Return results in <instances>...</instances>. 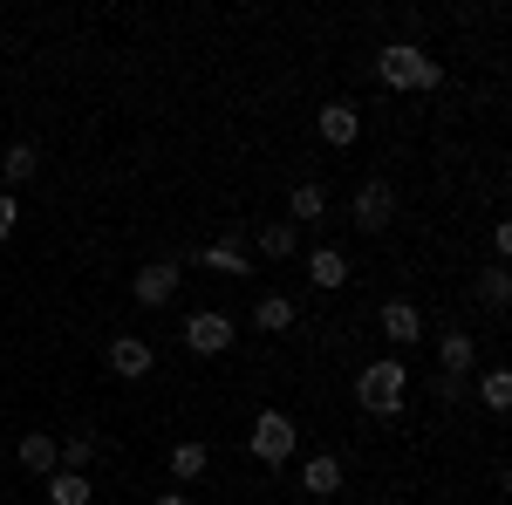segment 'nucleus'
I'll use <instances>...</instances> for the list:
<instances>
[{
  "instance_id": "obj_25",
  "label": "nucleus",
  "mask_w": 512,
  "mask_h": 505,
  "mask_svg": "<svg viewBox=\"0 0 512 505\" xmlns=\"http://www.w3.org/2000/svg\"><path fill=\"white\" fill-rule=\"evenodd\" d=\"M14 219H21V205H14V192H0V239L14 233Z\"/></svg>"
},
{
  "instance_id": "obj_23",
  "label": "nucleus",
  "mask_w": 512,
  "mask_h": 505,
  "mask_svg": "<svg viewBox=\"0 0 512 505\" xmlns=\"http://www.w3.org/2000/svg\"><path fill=\"white\" fill-rule=\"evenodd\" d=\"M89 458H96V437H69V444H62V465H55V471H89Z\"/></svg>"
},
{
  "instance_id": "obj_24",
  "label": "nucleus",
  "mask_w": 512,
  "mask_h": 505,
  "mask_svg": "<svg viewBox=\"0 0 512 505\" xmlns=\"http://www.w3.org/2000/svg\"><path fill=\"white\" fill-rule=\"evenodd\" d=\"M437 403H465V376H437Z\"/></svg>"
},
{
  "instance_id": "obj_2",
  "label": "nucleus",
  "mask_w": 512,
  "mask_h": 505,
  "mask_svg": "<svg viewBox=\"0 0 512 505\" xmlns=\"http://www.w3.org/2000/svg\"><path fill=\"white\" fill-rule=\"evenodd\" d=\"M403 389H410L403 362H396V355H383V362H369V369H362L355 396H362V410H369V417H396V410H403Z\"/></svg>"
},
{
  "instance_id": "obj_16",
  "label": "nucleus",
  "mask_w": 512,
  "mask_h": 505,
  "mask_svg": "<svg viewBox=\"0 0 512 505\" xmlns=\"http://www.w3.org/2000/svg\"><path fill=\"white\" fill-rule=\"evenodd\" d=\"M253 321H260L267 335H280V328H294V301H287V294H267V301L253 308Z\"/></svg>"
},
{
  "instance_id": "obj_1",
  "label": "nucleus",
  "mask_w": 512,
  "mask_h": 505,
  "mask_svg": "<svg viewBox=\"0 0 512 505\" xmlns=\"http://www.w3.org/2000/svg\"><path fill=\"white\" fill-rule=\"evenodd\" d=\"M376 76L390 82V89H437L444 69H437V55H424L417 41H390V48L376 55Z\"/></svg>"
},
{
  "instance_id": "obj_10",
  "label": "nucleus",
  "mask_w": 512,
  "mask_h": 505,
  "mask_svg": "<svg viewBox=\"0 0 512 505\" xmlns=\"http://www.w3.org/2000/svg\"><path fill=\"white\" fill-rule=\"evenodd\" d=\"M308 280L335 294V287H349V260H342L335 246H315V253H308Z\"/></svg>"
},
{
  "instance_id": "obj_11",
  "label": "nucleus",
  "mask_w": 512,
  "mask_h": 505,
  "mask_svg": "<svg viewBox=\"0 0 512 505\" xmlns=\"http://www.w3.org/2000/svg\"><path fill=\"white\" fill-rule=\"evenodd\" d=\"M301 492H315V499H335V492H342V458H308V478H301Z\"/></svg>"
},
{
  "instance_id": "obj_22",
  "label": "nucleus",
  "mask_w": 512,
  "mask_h": 505,
  "mask_svg": "<svg viewBox=\"0 0 512 505\" xmlns=\"http://www.w3.org/2000/svg\"><path fill=\"white\" fill-rule=\"evenodd\" d=\"M205 458H212L205 444H178V451H171V478H198V471H205Z\"/></svg>"
},
{
  "instance_id": "obj_12",
  "label": "nucleus",
  "mask_w": 512,
  "mask_h": 505,
  "mask_svg": "<svg viewBox=\"0 0 512 505\" xmlns=\"http://www.w3.org/2000/svg\"><path fill=\"white\" fill-rule=\"evenodd\" d=\"M437 362H444V376H465V369H472V335H465V328L437 335Z\"/></svg>"
},
{
  "instance_id": "obj_18",
  "label": "nucleus",
  "mask_w": 512,
  "mask_h": 505,
  "mask_svg": "<svg viewBox=\"0 0 512 505\" xmlns=\"http://www.w3.org/2000/svg\"><path fill=\"white\" fill-rule=\"evenodd\" d=\"M478 396H485V410H512V369H485Z\"/></svg>"
},
{
  "instance_id": "obj_17",
  "label": "nucleus",
  "mask_w": 512,
  "mask_h": 505,
  "mask_svg": "<svg viewBox=\"0 0 512 505\" xmlns=\"http://www.w3.org/2000/svg\"><path fill=\"white\" fill-rule=\"evenodd\" d=\"M287 212H294V219H308V226H315L321 212H328V192H321V185H294V198H287Z\"/></svg>"
},
{
  "instance_id": "obj_9",
  "label": "nucleus",
  "mask_w": 512,
  "mask_h": 505,
  "mask_svg": "<svg viewBox=\"0 0 512 505\" xmlns=\"http://www.w3.org/2000/svg\"><path fill=\"white\" fill-rule=\"evenodd\" d=\"M383 335H390L396 349H410V342L424 335V314L410 308V301H390V308H383Z\"/></svg>"
},
{
  "instance_id": "obj_3",
  "label": "nucleus",
  "mask_w": 512,
  "mask_h": 505,
  "mask_svg": "<svg viewBox=\"0 0 512 505\" xmlns=\"http://www.w3.org/2000/svg\"><path fill=\"white\" fill-rule=\"evenodd\" d=\"M246 444H253V458H260V465H287V458H294V444H301V430H294V417H280V410H260Z\"/></svg>"
},
{
  "instance_id": "obj_7",
  "label": "nucleus",
  "mask_w": 512,
  "mask_h": 505,
  "mask_svg": "<svg viewBox=\"0 0 512 505\" xmlns=\"http://www.w3.org/2000/svg\"><path fill=\"white\" fill-rule=\"evenodd\" d=\"M355 137H362V110H355V103H328V110H321V144L342 151V144H355Z\"/></svg>"
},
{
  "instance_id": "obj_26",
  "label": "nucleus",
  "mask_w": 512,
  "mask_h": 505,
  "mask_svg": "<svg viewBox=\"0 0 512 505\" xmlns=\"http://www.w3.org/2000/svg\"><path fill=\"white\" fill-rule=\"evenodd\" d=\"M158 505H192V499H185V492H164V499Z\"/></svg>"
},
{
  "instance_id": "obj_14",
  "label": "nucleus",
  "mask_w": 512,
  "mask_h": 505,
  "mask_svg": "<svg viewBox=\"0 0 512 505\" xmlns=\"http://www.w3.org/2000/svg\"><path fill=\"white\" fill-rule=\"evenodd\" d=\"M21 465H28V471H55V465H62V444L41 437V430H35V437H21Z\"/></svg>"
},
{
  "instance_id": "obj_21",
  "label": "nucleus",
  "mask_w": 512,
  "mask_h": 505,
  "mask_svg": "<svg viewBox=\"0 0 512 505\" xmlns=\"http://www.w3.org/2000/svg\"><path fill=\"white\" fill-rule=\"evenodd\" d=\"M478 301H485V308H506V301H512V273L506 267L478 273Z\"/></svg>"
},
{
  "instance_id": "obj_19",
  "label": "nucleus",
  "mask_w": 512,
  "mask_h": 505,
  "mask_svg": "<svg viewBox=\"0 0 512 505\" xmlns=\"http://www.w3.org/2000/svg\"><path fill=\"white\" fill-rule=\"evenodd\" d=\"M0 178H7V185H28V178H35V144H14V151L0 157Z\"/></svg>"
},
{
  "instance_id": "obj_8",
  "label": "nucleus",
  "mask_w": 512,
  "mask_h": 505,
  "mask_svg": "<svg viewBox=\"0 0 512 505\" xmlns=\"http://www.w3.org/2000/svg\"><path fill=\"white\" fill-rule=\"evenodd\" d=\"M130 287H137V301H144V308H164V301L178 294V267H171V260H158V267H144V273H137Z\"/></svg>"
},
{
  "instance_id": "obj_5",
  "label": "nucleus",
  "mask_w": 512,
  "mask_h": 505,
  "mask_svg": "<svg viewBox=\"0 0 512 505\" xmlns=\"http://www.w3.org/2000/svg\"><path fill=\"white\" fill-rule=\"evenodd\" d=\"M390 219H396V192L383 185V178L355 185V226H362V233H383Z\"/></svg>"
},
{
  "instance_id": "obj_13",
  "label": "nucleus",
  "mask_w": 512,
  "mask_h": 505,
  "mask_svg": "<svg viewBox=\"0 0 512 505\" xmlns=\"http://www.w3.org/2000/svg\"><path fill=\"white\" fill-rule=\"evenodd\" d=\"M198 260H205L212 273H246V246H239V239H212Z\"/></svg>"
},
{
  "instance_id": "obj_15",
  "label": "nucleus",
  "mask_w": 512,
  "mask_h": 505,
  "mask_svg": "<svg viewBox=\"0 0 512 505\" xmlns=\"http://www.w3.org/2000/svg\"><path fill=\"white\" fill-rule=\"evenodd\" d=\"M48 499L55 505H89V478H82V471H55V478H48Z\"/></svg>"
},
{
  "instance_id": "obj_4",
  "label": "nucleus",
  "mask_w": 512,
  "mask_h": 505,
  "mask_svg": "<svg viewBox=\"0 0 512 505\" xmlns=\"http://www.w3.org/2000/svg\"><path fill=\"white\" fill-rule=\"evenodd\" d=\"M185 349L192 355H219V349H233V321L219 308H198L192 321H185Z\"/></svg>"
},
{
  "instance_id": "obj_6",
  "label": "nucleus",
  "mask_w": 512,
  "mask_h": 505,
  "mask_svg": "<svg viewBox=\"0 0 512 505\" xmlns=\"http://www.w3.org/2000/svg\"><path fill=\"white\" fill-rule=\"evenodd\" d=\"M151 362H158V349H151L144 335H117V342H110V369H117L123 383H137V376H151Z\"/></svg>"
},
{
  "instance_id": "obj_20",
  "label": "nucleus",
  "mask_w": 512,
  "mask_h": 505,
  "mask_svg": "<svg viewBox=\"0 0 512 505\" xmlns=\"http://www.w3.org/2000/svg\"><path fill=\"white\" fill-rule=\"evenodd\" d=\"M294 219H274V226H267V233H260V253H267V260H287V253H294Z\"/></svg>"
}]
</instances>
